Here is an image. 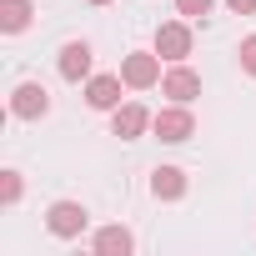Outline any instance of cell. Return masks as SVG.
Masks as SVG:
<instances>
[{
    "label": "cell",
    "mask_w": 256,
    "mask_h": 256,
    "mask_svg": "<svg viewBox=\"0 0 256 256\" xmlns=\"http://www.w3.org/2000/svg\"><path fill=\"white\" fill-rule=\"evenodd\" d=\"M151 120H156V116H151L146 106H136V100H126V106H116V110H110V131H116L120 141H136V136L146 131Z\"/></svg>",
    "instance_id": "6"
},
{
    "label": "cell",
    "mask_w": 256,
    "mask_h": 256,
    "mask_svg": "<svg viewBox=\"0 0 256 256\" xmlns=\"http://www.w3.org/2000/svg\"><path fill=\"white\" fill-rule=\"evenodd\" d=\"M0 201H6V206L20 201V171H0Z\"/></svg>",
    "instance_id": "13"
},
{
    "label": "cell",
    "mask_w": 256,
    "mask_h": 256,
    "mask_svg": "<svg viewBox=\"0 0 256 256\" xmlns=\"http://www.w3.org/2000/svg\"><path fill=\"white\" fill-rule=\"evenodd\" d=\"M226 6H231L236 16H256V0H226Z\"/></svg>",
    "instance_id": "16"
},
{
    "label": "cell",
    "mask_w": 256,
    "mask_h": 256,
    "mask_svg": "<svg viewBox=\"0 0 256 256\" xmlns=\"http://www.w3.org/2000/svg\"><path fill=\"white\" fill-rule=\"evenodd\" d=\"M156 56L171 60V66L186 60V56H191V26H186V20H166V26L156 30Z\"/></svg>",
    "instance_id": "4"
},
{
    "label": "cell",
    "mask_w": 256,
    "mask_h": 256,
    "mask_svg": "<svg viewBox=\"0 0 256 256\" xmlns=\"http://www.w3.org/2000/svg\"><path fill=\"white\" fill-rule=\"evenodd\" d=\"M151 196L156 201H181L186 196V171L181 166H156L151 171Z\"/></svg>",
    "instance_id": "9"
},
{
    "label": "cell",
    "mask_w": 256,
    "mask_h": 256,
    "mask_svg": "<svg viewBox=\"0 0 256 256\" xmlns=\"http://www.w3.org/2000/svg\"><path fill=\"white\" fill-rule=\"evenodd\" d=\"M86 221H90V211H86L80 201H56V206L46 211V226H50V236H60V241H76V236L86 231Z\"/></svg>",
    "instance_id": "3"
},
{
    "label": "cell",
    "mask_w": 256,
    "mask_h": 256,
    "mask_svg": "<svg viewBox=\"0 0 256 256\" xmlns=\"http://www.w3.org/2000/svg\"><path fill=\"white\" fill-rule=\"evenodd\" d=\"M96 256H131V246H136V236L126 231V226H106V231H96Z\"/></svg>",
    "instance_id": "11"
},
{
    "label": "cell",
    "mask_w": 256,
    "mask_h": 256,
    "mask_svg": "<svg viewBox=\"0 0 256 256\" xmlns=\"http://www.w3.org/2000/svg\"><path fill=\"white\" fill-rule=\"evenodd\" d=\"M86 6H110V0H86Z\"/></svg>",
    "instance_id": "17"
},
{
    "label": "cell",
    "mask_w": 256,
    "mask_h": 256,
    "mask_svg": "<svg viewBox=\"0 0 256 256\" xmlns=\"http://www.w3.org/2000/svg\"><path fill=\"white\" fill-rule=\"evenodd\" d=\"M120 76H90L86 80V100H90V110H116L120 106Z\"/></svg>",
    "instance_id": "8"
},
{
    "label": "cell",
    "mask_w": 256,
    "mask_h": 256,
    "mask_svg": "<svg viewBox=\"0 0 256 256\" xmlns=\"http://www.w3.org/2000/svg\"><path fill=\"white\" fill-rule=\"evenodd\" d=\"M161 96H171V100H181V106H191L196 96H201V76L191 70V66H171L166 76H161Z\"/></svg>",
    "instance_id": "5"
},
{
    "label": "cell",
    "mask_w": 256,
    "mask_h": 256,
    "mask_svg": "<svg viewBox=\"0 0 256 256\" xmlns=\"http://www.w3.org/2000/svg\"><path fill=\"white\" fill-rule=\"evenodd\" d=\"M120 80L131 86V90L161 86V56H156V50H131V56L120 60Z\"/></svg>",
    "instance_id": "2"
},
{
    "label": "cell",
    "mask_w": 256,
    "mask_h": 256,
    "mask_svg": "<svg viewBox=\"0 0 256 256\" xmlns=\"http://www.w3.org/2000/svg\"><path fill=\"white\" fill-rule=\"evenodd\" d=\"M60 76H66V80H86V76H90V46H86V40L60 46Z\"/></svg>",
    "instance_id": "10"
},
{
    "label": "cell",
    "mask_w": 256,
    "mask_h": 256,
    "mask_svg": "<svg viewBox=\"0 0 256 256\" xmlns=\"http://www.w3.org/2000/svg\"><path fill=\"white\" fill-rule=\"evenodd\" d=\"M211 6H216V0H176V10H181L186 20H206V16H211Z\"/></svg>",
    "instance_id": "14"
},
{
    "label": "cell",
    "mask_w": 256,
    "mask_h": 256,
    "mask_svg": "<svg viewBox=\"0 0 256 256\" xmlns=\"http://www.w3.org/2000/svg\"><path fill=\"white\" fill-rule=\"evenodd\" d=\"M26 26H30V0H0V30L20 36Z\"/></svg>",
    "instance_id": "12"
},
{
    "label": "cell",
    "mask_w": 256,
    "mask_h": 256,
    "mask_svg": "<svg viewBox=\"0 0 256 256\" xmlns=\"http://www.w3.org/2000/svg\"><path fill=\"white\" fill-rule=\"evenodd\" d=\"M151 131L166 141V146H181V141H191L196 136V116H191V106H181V100H171L166 110H156V120H151Z\"/></svg>",
    "instance_id": "1"
},
{
    "label": "cell",
    "mask_w": 256,
    "mask_h": 256,
    "mask_svg": "<svg viewBox=\"0 0 256 256\" xmlns=\"http://www.w3.org/2000/svg\"><path fill=\"white\" fill-rule=\"evenodd\" d=\"M46 110H50V96H46V86H36V80L16 86V96H10V116H20V120H40Z\"/></svg>",
    "instance_id": "7"
},
{
    "label": "cell",
    "mask_w": 256,
    "mask_h": 256,
    "mask_svg": "<svg viewBox=\"0 0 256 256\" xmlns=\"http://www.w3.org/2000/svg\"><path fill=\"white\" fill-rule=\"evenodd\" d=\"M236 56H241V70H246V76H256V36H246Z\"/></svg>",
    "instance_id": "15"
}]
</instances>
